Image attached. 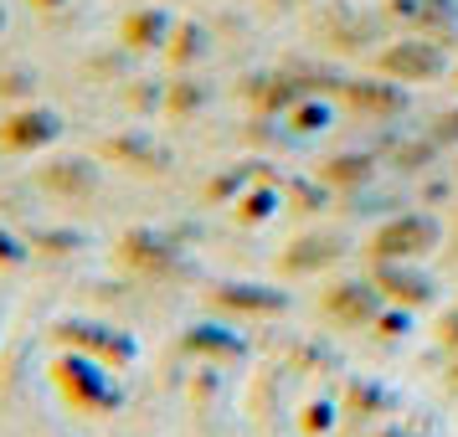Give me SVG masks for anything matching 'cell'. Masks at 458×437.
I'll use <instances>...</instances> for the list:
<instances>
[{"label": "cell", "instance_id": "obj_19", "mask_svg": "<svg viewBox=\"0 0 458 437\" xmlns=\"http://www.w3.org/2000/svg\"><path fill=\"white\" fill-rule=\"evenodd\" d=\"M26 242H31V252H47V257H67V252L83 248L88 237H83V231H72V227H42V231H31Z\"/></svg>", "mask_w": 458, "mask_h": 437}, {"label": "cell", "instance_id": "obj_24", "mask_svg": "<svg viewBox=\"0 0 458 437\" xmlns=\"http://www.w3.org/2000/svg\"><path fill=\"white\" fill-rule=\"evenodd\" d=\"M289 119H293V129H299V134H314V129L330 124V108H325V104H293Z\"/></svg>", "mask_w": 458, "mask_h": 437}, {"label": "cell", "instance_id": "obj_2", "mask_svg": "<svg viewBox=\"0 0 458 437\" xmlns=\"http://www.w3.org/2000/svg\"><path fill=\"white\" fill-rule=\"evenodd\" d=\"M52 340L63 345V350H83V355H98L104 366H114V371H124V366H134V355H140V345H134V334L114 330V324H98V319H57L52 324Z\"/></svg>", "mask_w": 458, "mask_h": 437}, {"label": "cell", "instance_id": "obj_18", "mask_svg": "<svg viewBox=\"0 0 458 437\" xmlns=\"http://www.w3.org/2000/svg\"><path fill=\"white\" fill-rule=\"evenodd\" d=\"M211 88L196 83V78H186V83H170L165 88V113L170 119H186V113H196V108H207Z\"/></svg>", "mask_w": 458, "mask_h": 437}, {"label": "cell", "instance_id": "obj_10", "mask_svg": "<svg viewBox=\"0 0 458 437\" xmlns=\"http://www.w3.org/2000/svg\"><path fill=\"white\" fill-rule=\"evenodd\" d=\"M181 350L186 355H201V360H242L248 355V340L227 324H191L181 334Z\"/></svg>", "mask_w": 458, "mask_h": 437}, {"label": "cell", "instance_id": "obj_6", "mask_svg": "<svg viewBox=\"0 0 458 437\" xmlns=\"http://www.w3.org/2000/svg\"><path fill=\"white\" fill-rule=\"evenodd\" d=\"M437 242V222L433 216H396L371 237V257L381 263H396V257H417Z\"/></svg>", "mask_w": 458, "mask_h": 437}, {"label": "cell", "instance_id": "obj_3", "mask_svg": "<svg viewBox=\"0 0 458 437\" xmlns=\"http://www.w3.org/2000/svg\"><path fill=\"white\" fill-rule=\"evenodd\" d=\"M63 134H67L63 113L47 104H16V108H5V119H0V149L5 155H42Z\"/></svg>", "mask_w": 458, "mask_h": 437}, {"label": "cell", "instance_id": "obj_32", "mask_svg": "<svg viewBox=\"0 0 458 437\" xmlns=\"http://www.w3.org/2000/svg\"><path fill=\"white\" fill-rule=\"evenodd\" d=\"M273 5H293V0H273Z\"/></svg>", "mask_w": 458, "mask_h": 437}, {"label": "cell", "instance_id": "obj_21", "mask_svg": "<svg viewBox=\"0 0 458 437\" xmlns=\"http://www.w3.org/2000/svg\"><path fill=\"white\" fill-rule=\"evenodd\" d=\"M407 21L428 26V21H458V0H402L396 5Z\"/></svg>", "mask_w": 458, "mask_h": 437}, {"label": "cell", "instance_id": "obj_11", "mask_svg": "<svg viewBox=\"0 0 458 437\" xmlns=\"http://www.w3.org/2000/svg\"><path fill=\"white\" fill-rule=\"evenodd\" d=\"M381 72H396V78H437L443 72V52L428 42H396L381 52Z\"/></svg>", "mask_w": 458, "mask_h": 437}, {"label": "cell", "instance_id": "obj_22", "mask_svg": "<svg viewBox=\"0 0 458 437\" xmlns=\"http://www.w3.org/2000/svg\"><path fill=\"white\" fill-rule=\"evenodd\" d=\"M26 263H31V242H26L21 231L0 227V273H11V268H26Z\"/></svg>", "mask_w": 458, "mask_h": 437}, {"label": "cell", "instance_id": "obj_1", "mask_svg": "<svg viewBox=\"0 0 458 437\" xmlns=\"http://www.w3.org/2000/svg\"><path fill=\"white\" fill-rule=\"evenodd\" d=\"M52 386L63 391L67 407H78V412H88V416H104L124 401V391H119V381L108 375V366L98 355H83V350H63L52 360Z\"/></svg>", "mask_w": 458, "mask_h": 437}, {"label": "cell", "instance_id": "obj_16", "mask_svg": "<svg viewBox=\"0 0 458 437\" xmlns=\"http://www.w3.org/2000/svg\"><path fill=\"white\" fill-rule=\"evenodd\" d=\"M376 278H381V283L392 289V298H402V304H428V298H433V283H428L422 273H407V268H396V263H381Z\"/></svg>", "mask_w": 458, "mask_h": 437}, {"label": "cell", "instance_id": "obj_9", "mask_svg": "<svg viewBox=\"0 0 458 437\" xmlns=\"http://www.w3.org/2000/svg\"><path fill=\"white\" fill-rule=\"evenodd\" d=\"M211 304L227 314H284L289 309V293L268 289V283H216Z\"/></svg>", "mask_w": 458, "mask_h": 437}, {"label": "cell", "instance_id": "obj_5", "mask_svg": "<svg viewBox=\"0 0 458 437\" xmlns=\"http://www.w3.org/2000/svg\"><path fill=\"white\" fill-rule=\"evenodd\" d=\"M37 186L47 196H63V201H88L104 186V165L93 155H57V160L37 165Z\"/></svg>", "mask_w": 458, "mask_h": 437}, {"label": "cell", "instance_id": "obj_23", "mask_svg": "<svg viewBox=\"0 0 458 437\" xmlns=\"http://www.w3.org/2000/svg\"><path fill=\"white\" fill-rule=\"evenodd\" d=\"M371 165L360 160V155H345V160H330L325 165V186H355V181H366Z\"/></svg>", "mask_w": 458, "mask_h": 437}, {"label": "cell", "instance_id": "obj_13", "mask_svg": "<svg viewBox=\"0 0 458 437\" xmlns=\"http://www.w3.org/2000/svg\"><path fill=\"white\" fill-rule=\"evenodd\" d=\"M340 257V237H304V242H293L284 257H278V268L284 273H314L325 268V263H335Z\"/></svg>", "mask_w": 458, "mask_h": 437}, {"label": "cell", "instance_id": "obj_25", "mask_svg": "<svg viewBox=\"0 0 458 437\" xmlns=\"http://www.w3.org/2000/svg\"><path fill=\"white\" fill-rule=\"evenodd\" d=\"M248 181H252V170L242 165V170H232V175H222V181H211V186H207V196H211V201H227V196H242V190H248Z\"/></svg>", "mask_w": 458, "mask_h": 437}, {"label": "cell", "instance_id": "obj_4", "mask_svg": "<svg viewBox=\"0 0 458 437\" xmlns=\"http://www.w3.org/2000/svg\"><path fill=\"white\" fill-rule=\"evenodd\" d=\"M119 257H124L134 273H145V278H181L191 268L181 242L160 227H129L119 237Z\"/></svg>", "mask_w": 458, "mask_h": 437}, {"label": "cell", "instance_id": "obj_8", "mask_svg": "<svg viewBox=\"0 0 458 437\" xmlns=\"http://www.w3.org/2000/svg\"><path fill=\"white\" fill-rule=\"evenodd\" d=\"M170 31H175V16H170L165 5H140V11H129L124 26H119V42L129 52H165Z\"/></svg>", "mask_w": 458, "mask_h": 437}, {"label": "cell", "instance_id": "obj_29", "mask_svg": "<svg viewBox=\"0 0 458 437\" xmlns=\"http://www.w3.org/2000/svg\"><path fill=\"white\" fill-rule=\"evenodd\" d=\"M31 5H37V11H63L67 0H31Z\"/></svg>", "mask_w": 458, "mask_h": 437}, {"label": "cell", "instance_id": "obj_7", "mask_svg": "<svg viewBox=\"0 0 458 437\" xmlns=\"http://www.w3.org/2000/svg\"><path fill=\"white\" fill-rule=\"evenodd\" d=\"M98 149H104V160L140 170V175H160V170L170 165V149L160 145L155 134H145V129H124V134H108V139H104Z\"/></svg>", "mask_w": 458, "mask_h": 437}, {"label": "cell", "instance_id": "obj_30", "mask_svg": "<svg viewBox=\"0 0 458 437\" xmlns=\"http://www.w3.org/2000/svg\"><path fill=\"white\" fill-rule=\"evenodd\" d=\"M5 26H11V11H5V0H0V37H5Z\"/></svg>", "mask_w": 458, "mask_h": 437}, {"label": "cell", "instance_id": "obj_31", "mask_svg": "<svg viewBox=\"0 0 458 437\" xmlns=\"http://www.w3.org/2000/svg\"><path fill=\"white\" fill-rule=\"evenodd\" d=\"M381 437H412V433H407V427H386Z\"/></svg>", "mask_w": 458, "mask_h": 437}, {"label": "cell", "instance_id": "obj_17", "mask_svg": "<svg viewBox=\"0 0 458 437\" xmlns=\"http://www.w3.org/2000/svg\"><path fill=\"white\" fill-rule=\"evenodd\" d=\"M273 211H278V190L273 186H252V190H242V196L232 201V216H237L242 227H263Z\"/></svg>", "mask_w": 458, "mask_h": 437}, {"label": "cell", "instance_id": "obj_27", "mask_svg": "<svg viewBox=\"0 0 458 437\" xmlns=\"http://www.w3.org/2000/svg\"><path fill=\"white\" fill-rule=\"evenodd\" d=\"M376 401H386L381 386H366V381H355L351 386V407H376Z\"/></svg>", "mask_w": 458, "mask_h": 437}, {"label": "cell", "instance_id": "obj_12", "mask_svg": "<svg viewBox=\"0 0 458 437\" xmlns=\"http://www.w3.org/2000/svg\"><path fill=\"white\" fill-rule=\"evenodd\" d=\"M319 304H325V314H330V319H340V324H371L376 309H381L376 289H366V283H335Z\"/></svg>", "mask_w": 458, "mask_h": 437}, {"label": "cell", "instance_id": "obj_14", "mask_svg": "<svg viewBox=\"0 0 458 437\" xmlns=\"http://www.w3.org/2000/svg\"><path fill=\"white\" fill-rule=\"evenodd\" d=\"M207 26H196V21H175V31H170V42H165V57L175 67H196L201 57H207Z\"/></svg>", "mask_w": 458, "mask_h": 437}, {"label": "cell", "instance_id": "obj_15", "mask_svg": "<svg viewBox=\"0 0 458 437\" xmlns=\"http://www.w3.org/2000/svg\"><path fill=\"white\" fill-rule=\"evenodd\" d=\"M345 98L366 113H402V104H407V93L386 83H345Z\"/></svg>", "mask_w": 458, "mask_h": 437}, {"label": "cell", "instance_id": "obj_20", "mask_svg": "<svg viewBox=\"0 0 458 437\" xmlns=\"http://www.w3.org/2000/svg\"><path fill=\"white\" fill-rule=\"evenodd\" d=\"M0 98L11 108L37 104V72H31V67H5V72H0Z\"/></svg>", "mask_w": 458, "mask_h": 437}, {"label": "cell", "instance_id": "obj_28", "mask_svg": "<svg viewBox=\"0 0 458 437\" xmlns=\"http://www.w3.org/2000/svg\"><path fill=\"white\" fill-rule=\"evenodd\" d=\"M437 134H443V139H458V113H448V119H443V129H437Z\"/></svg>", "mask_w": 458, "mask_h": 437}, {"label": "cell", "instance_id": "obj_26", "mask_svg": "<svg viewBox=\"0 0 458 437\" xmlns=\"http://www.w3.org/2000/svg\"><path fill=\"white\" fill-rule=\"evenodd\" d=\"M330 422H335V407L330 401H314L310 412H304V433H325Z\"/></svg>", "mask_w": 458, "mask_h": 437}]
</instances>
